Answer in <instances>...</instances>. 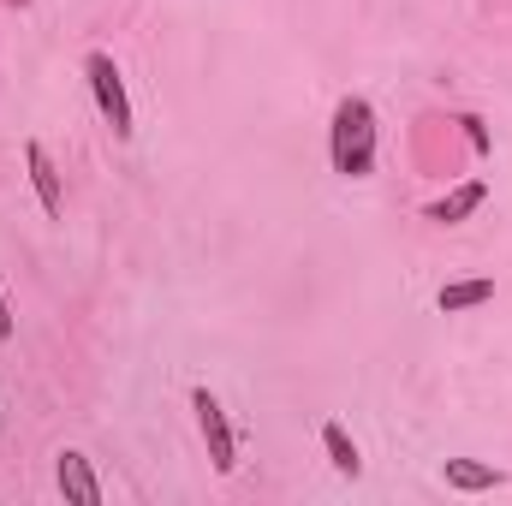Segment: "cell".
<instances>
[{"label":"cell","instance_id":"1","mask_svg":"<svg viewBox=\"0 0 512 506\" xmlns=\"http://www.w3.org/2000/svg\"><path fill=\"white\" fill-rule=\"evenodd\" d=\"M328 161L340 179H370L376 173V108L364 96H346L328 120Z\"/></svg>","mask_w":512,"mask_h":506},{"label":"cell","instance_id":"2","mask_svg":"<svg viewBox=\"0 0 512 506\" xmlns=\"http://www.w3.org/2000/svg\"><path fill=\"white\" fill-rule=\"evenodd\" d=\"M84 78H90V96H96V108H102V120H108V131L126 143L131 131V96H126V78H120V66H114V54H84Z\"/></svg>","mask_w":512,"mask_h":506},{"label":"cell","instance_id":"3","mask_svg":"<svg viewBox=\"0 0 512 506\" xmlns=\"http://www.w3.org/2000/svg\"><path fill=\"white\" fill-rule=\"evenodd\" d=\"M191 411H197V429H203L209 465H215L221 477H233V471H239V435H233V417H227V405H221L209 387H191Z\"/></svg>","mask_w":512,"mask_h":506},{"label":"cell","instance_id":"4","mask_svg":"<svg viewBox=\"0 0 512 506\" xmlns=\"http://www.w3.org/2000/svg\"><path fill=\"white\" fill-rule=\"evenodd\" d=\"M24 167H30V185H36L42 215H48V221H60V215H66V185H60V167H54V155H48V143H42V137H30V143H24Z\"/></svg>","mask_w":512,"mask_h":506},{"label":"cell","instance_id":"5","mask_svg":"<svg viewBox=\"0 0 512 506\" xmlns=\"http://www.w3.org/2000/svg\"><path fill=\"white\" fill-rule=\"evenodd\" d=\"M54 483H60V495L78 506H102V483H96V471H90V459L78 453V447H66L60 459H54Z\"/></svg>","mask_w":512,"mask_h":506},{"label":"cell","instance_id":"6","mask_svg":"<svg viewBox=\"0 0 512 506\" xmlns=\"http://www.w3.org/2000/svg\"><path fill=\"white\" fill-rule=\"evenodd\" d=\"M489 203V185L483 179H465V185H453L447 197H435L429 209H423V221H435V227H459L465 215H477Z\"/></svg>","mask_w":512,"mask_h":506},{"label":"cell","instance_id":"7","mask_svg":"<svg viewBox=\"0 0 512 506\" xmlns=\"http://www.w3.org/2000/svg\"><path fill=\"white\" fill-rule=\"evenodd\" d=\"M441 483L459 489V495H489V489H501L507 477H501L495 465H483V459H447V465H441Z\"/></svg>","mask_w":512,"mask_h":506},{"label":"cell","instance_id":"8","mask_svg":"<svg viewBox=\"0 0 512 506\" xmlns=\"http://www.w3.org/2000/svg\"><path fill=\"white\" fill-rule=\"evenodd\" d=\"M489 298H495V280H453V286L435 292V310H441V316H459V310H477V304H489Z\"/></svg>","mask_w":512,"mask_h":506},{"label":"cell","instance_id":"9","mask_svg":"<svg viewBox=\"0 0 512 506\" xmlns=\"http://www.w3.org/2000/svg\"><path fill=\"white\" fill-rule=\"evenodd\" d=\"M322 453H328V465H334L340 477H358V471H364L358 441L346 435V423H322Z\"/></svg>","mask_w":512,"mask_h":506},{"label":"cell","instance_id":"10","mask_svg":"<svg viewBox=\"0 0 512 506\" xmlns=\"http://www.w3.org/2000/svg\"><path fill=\"white\" fill-rule=\"evenodd\" d=\"M459 126H465V137H471V143H477V149H489V131H483V120H477V114H465V120H459Z\"/></svg>","mask_w":512,"mask_h":506},{"label":"cell","instance_id":"11","mask_svg":"<svg viewBox=\"0 0 512 506\" xmlns=\"http://www.w3.org/2000/svg\"><path fill=\"white\" fill-rule=\"evenodd\" d=\"M0 340H12V310H6V298H0Z\"/></svg>","mask_w":512,"mask_h":506}]
</instances>
